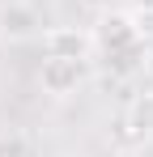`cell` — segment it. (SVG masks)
<instances>
[{
  "mask_svg": "<svg viewBox=\"0 0 153 157\" xmlns=\"http://www.w3.org/2000/svg\"><path fill=\"white\" fill-rule=\"evenodd\" d=\"M145 43V30L136 21V13H124V9H106L94 26V47H102L106 55L128 51V47H140Z\"/></svg>",
  "mask_w": 153,
  "mask_h": 157,
  "instance_id": "obj_1",
  "label": "cell"
},
{
  "mask_svg": "<svg viewBox=\"0 0 153 157\" xmlns=\"http://www.w3.org/2000/svg\"><path fill=\"white\" fill-rule=\"evenodd\" d=\"M81 81H85V68H81V59H43V68H38V85H43V94L51 98H68L81 89Z\"/></svg>",
  "mask_w": 153,
  "mask_h": 157,
  "instance_id": "obj_2",
  "label": "cell"
},
{
  "mask_svg": "<svg viewBox=\"0 0 153 157\" xmlns=\"http://www.w3.org/2000/svg\"><path fill=\"white\" fill-rule=\"evenodd\" d=\"M43 51L51 59H85L94 51V34L76 30V26H51V30H43Z\"/></svg>",
  "mask_w": 153,
  "mask_h": 157,
  "instance_id": "obj_3",
  "label": "cell"
},
{
  "mask_svg": "<svg viewBox=\"0 0 153 157\" xmlns=\"http://www.w3.org/2000/svg\"><path fill=\"white\" fill-rule=\"evenodd\" d=\"M34 34H43V17H38L34 4H26V0H9V4H0V38H9V43H26V38H34Z\"/></svg>",
  "mask_w": 153,
  "mask_h": 157,
  "instance_id": "obj_4",
  "label": "cell"
},
{
  "mask_svg": "<svg viewBox=\"0 0 153 157\" xmlns=\"http://www.w3.org/2000/svg\"><path fill=\"white\" fill-rule=\"evenodd\" d=\"M128 132L140 136V140H153V89L132 98V106H128Z\"/></svg>",
  "mask_w": 153,
  "mask_h": 157,
  "instance_id": "obj_5",
  "label": "cell"
},
{
  "mask_svg": "<svg viewBox=\"0 0 153 157\" xmlns=\"http://www.w3.org/2000/svg\"><path fill=\"white\" fill-rule=\"evenodd\" d=\"M81 4H85V9H94V13H106L115 0H81Z\"/></svg>",
  "mask_w": 153,
  "mask_h": 157,
  "instance_id": "obj_6",
  "label": "cell"
},
{
  "mask_svg": "<svg viewBox=\"0 0 153 157\" xmlns=\"http://www.w3.org/2000/svg\"><path fill=\"white\" fill-rule=\"evenodd\" d=\"M145 55H153V30H145Z\"/></svg>",
  "mask_w": 153,
  "mask_h": 157,
  "instance_id": "obj_7",
  "label": "cell"
},
{
  "mask_svg": "<svg viewBox=\"0 0 153 157\" xmlns=\"http://www.w3.org/2000/svg\"><path fill=\"white\" fill-rule=\"evenodd\" d=\"M136 9H145V13H153V0H136Z\"/></svg>",
  "mask_w": 153,
  "mask_h": 157,
  "instance_id": "obj_8",
  "label": "cell"
}]
</instances>
